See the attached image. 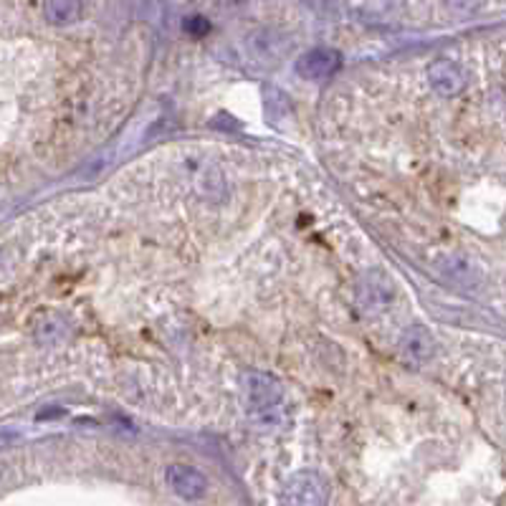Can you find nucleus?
<instances>
[{"label":"nucleus","instance_id":"nucleus-11","mask_svg":"<svg viewBox=\"0 0 506 506\" xmlns=\"http://www.w3.org/2000/svg\"><path fill=\"white\" fill-rule=\"evenodd\" d=\"M3 474H5V461H0V478H3Z\"/></svg>","mask_w":506,"mask_h":506},{"label":"nucleus","instance_id":"nucleus-6","mask_svg":"<svg viewBox=\"0 0 506 506\" xmlns=\"http://www.w3.org/2000/svg\"><path fill=\"white\" fill-rule=\"evenodd\" d=\"M435 352V340L423 325H413L402 332L401 355L413 365H426Z\"/></svg>","mask_w":506,"mask_h":506},{"label":"nucleus","instance_id":"nucleus-4","mask_svg":"<svg viewBox=\"0 0 506 506\" xmlns=\"http://www.w3.org/2000/svg\"><path fill=\"white\" fill-rule=\"evenodd\" d=\"M390 301H392V283H390L385 274L373 271L359 282L358 304L365 314L377 316V314H383L390 307Z\"/></svg>","mask_w":506,"mask_h":506},{"label":"nucleus","instance_id":"nucleus-5","mask_svg":"<svg viewBox=\"0 0 506 506\" xmlns=\"http://www.w3.org/2000/svg\"><path fill=\"white\" fill-rule=\"evenodd\" d=\"M428 81H431L433 91L438 97H459L463 89H466V72L456 61L451 59H438L428 69Z\"/></svg>","mask_w":506,"mask_h":506},{"label":"nucleus","instance_id":"nucleus-8","mask_svg":"<svg viewBox=\"0 0 506 506\" xmlns=\"http://www.w3.org/2000/svg\"><path fill=\"white\" fill-rule=\"evenodd\" d=\"M63 332H66V322H63V316L56 312H41L36 319H33V334H36V340L38 342H46V344H54L59 342L61 337H63Z\"/></svg>","mask_w":506,"mask_h":506},{"label":"nucleus","instance_id":"nucleus-10","mask_svg":"<svg viewBox=\"0 0 506 506\" xmlns=\"http://www.w3.org/2000/svg\"><path fill=\"white\" fill-rule=\"evenodd\" d=\"M208 21L206 18H190L188 23H185V30H190V33H203V30H208Z\"/></svg>","mask_w":506,"mask_h":506},{"label":"nucleus","instance_id":"nucleus-9","mask_svg":"<svg viewBox=\"0 0 506 506\" xmlns=\"http://www.w3.org/2000/svg\"><path fill=\"white\" fill-rule=\"evenodd\" d=\"M84 13L81 3H74V0H51L44 5V15L48 23L54 26H69V23H76Z\"/></svg>","mask_w":506,"mask_h":506},{"label":"nucleus","instance_id":"nucleus-1","mask_svg":"<svg viewBox=\"0 0 506 506\" xmlns=\"http://www.w3.org/2000/svg\"><path fill=\"white\" fill-rule=\"evenodd\" d=\"M243 395H246V405H249L251 416L261 423H268L276 417L279 408H282L283 390L276 377L253 370L243 377Z\"/></svg>","mask_w":506,"mask_h":506},{"label":"nucleus","instance_id":"nucleus-3","mask_svg":"<svg viewBox=\"0 0 506 506\" xmlns=\"http://www.w3.org/2000/svg\"><path fill=\"white\" fill-rule=\"evenodd\" d=\"M164 484L167 489L185 499V502H198L208 493V478L203 476L198 468L193 466H185V463H173L167 466L164 471Z\"/></svg>","mask_w":506,"mask_h":506},{"label":"nucleus","instance_id":"nucleus-7","mask_svg":"<svg viewBox=\"0 0 506 506\" xmlns=\"http://www.w3.org/2000/svg\"><path fill=\"white\" fill-rule=\"evenodd\" d=\"M297 69L304 79H327L340 69V54L334 48H312L299 59Z\"/></svg>","mask_w":506,"mask_h":506},{"label":"nucleus","instance_id":"nucleus-2","mask_svg":"<svg viewBox=\"0 0 506 506\" xmlns=\"http://www.w3.org/2000/svg\"><path fill=\"white\" fill-rule=\"evenodd\" d=\"M325 499H327V486L314 471H299L283 486L286 506H322Z\"/></svg>","mask_w":506,"mask_h":506}]
</instances>
